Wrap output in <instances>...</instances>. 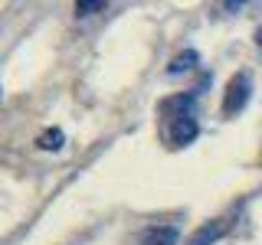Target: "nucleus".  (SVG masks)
<instances>
[{
	"label": "nucleus",
	"mask_w": 262,
	"mask_h": 245,
	"mask_svg": "<svg viewBox=\"0 0 262 245\" xmlns=\"http://www.w3.org/2000/svg\"><path fill=\"white\" fill-rule=\"evenodd\" d=\"M167 118V131H164V137H167V144L170 147H187L196 137V118L190 111H184V114H164Z\"/></svg>",
	"instance_id": "f257e3e1"
},
{
	"label": "nucleus",
	"mask_w": 262,
	"mask_h": 245,
	"mask_svg": "<svg viewBox=\"0 0 262 245\" xmlns=\"http://www.w3.org/2000/svg\"><path fill=\"white\" fill-rule=\"evenodd\" d=\"M249 92H252V79L246 76V72H239V76L229 79L226 95H223V114H226V118H233V114H239V111L246 108Z\"/></svg>",
	"instance_id": "f03ea898"
},
{
	"label": "nucleus",
	"mask_w": 262,
	"mask_h": 245,
	"mask_svg": "<svg viewBox=\"0 0 262 245\" xmlns=\"http://www.w3.org/2000/svg\"><path fill=\"white\" fill-rule=\"evenodd\" d=\"M180 232L174 226H151L141 232V239H138V245H177Z\"/></svg>",
	"instance_id": "7ed1b4c3"
},
{
	"label": "nucleus",
	"mask_w": 262,
	"mask_h": 245,
	"mask_svg": "<svg viewBox=\"0 0 262 245\" xmlns=\"http://www.w3.org/2000/svg\"><path fill=\"white\" fill-rule=\"evenodd\" d=\"M223 232H226V223H210V226H200L196 229V235L187 245H213L216 239H223Z\"/></svg>",
	"instance_id": "20e7f679"
},
{
	"label": "nucleus",
	"mask_w": 262,
	"mask_h": 245,
	"mask_svg": "<svg viewBox=\"0 0 262 245\" xmlns=\"http://www.w3.org/2000/svg\"><path fill=\"white\" fill-rule=\"evenodd\" d=\"M36 144H39V147H43V151H59V147L66 144V134H62V131H59V128H46V131H43V134H39V137H36Z\"/></svg>",
	"instance_id": "39448f33"
},
{
	"label": "nucleus",
	"mask_w": 262,
	"mask_h": 245,
	"mask_svg": "<svg viewBox=\"0 0 262 245\" xmlns=\"http://www.w3.org/2000/svg\"><path fill=\"white\" fill-rule=\"evenodd\" d=\"M193 65H196V53H193V49H187V53H180L177 59L167 65V76H180V72H190Z\"/></svg>",
	"instance_id": "423d86ee"
},
{
	"label": "nucleus",
	"mask_w": 262,
	"mask_h": 245,
	"mask_svg": "<svg viewBox=\"0 0 262 245\" xmlns=\"http://www.w3.org/2000/svg\"><path fill=\"white\" fill-rule=\"evenodd\" d=\"M98 10H105V0H79V4H76V13L79 16H92Z\"/></svg>",
	"instance_id": "0eeeda50"
},
{
	"label": "nucleus",
	"mask_w": 262,
	"mask_h": 245,
	"mask_svg": "<svg viewBox=\"0 0 262 245\" xmlns=\"http://www.w3.org/2000/svg\"><path fill=\"white\" fill-rule=\"evenodd\" d=\"M256 43H259V46H262V27H259V30H256Z\"/></svg>",
	"instance_id": "6e6552de"
}]
</instances>
